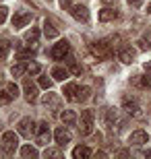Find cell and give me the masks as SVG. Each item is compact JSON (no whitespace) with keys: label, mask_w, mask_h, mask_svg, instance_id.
<instances>
[{"label":"cell","mask_w":151,"mask_h":159,"mask_svg":"<svg viewBox=\"0 0 151 159\" xmlns=\"http://www.w3.org/2000/svg\"><path fill=\"white\" fill-rule=\"evenodd\" d=\"M81 126H79V130H81V134H91V130H93V112L91 110H83L81 112Z\"/></svg>","instance_id":"obj_1"},{"label":"cell","mask_w":151,"mask_h":159,"mask_svg":"<svg viewBox=\"0 0 151 159\" xmlns=\"http://www.w3.org/2000/svg\"><path fill=\"white\" fill-rule=\"evenodd\" d=\"M91 52L97 56V60L99 58H110V56H112V48H110V43H108L106 39H101V41L91 43Z\"/></svg>","instance_id":"obj_2"},{"label":"cell","mask_w":151,"mask_h":159,"mask_svg":"<svg viewBox=\"0 0 151 159\" xmlns=\"http://www.w3.org/2000/svg\"><path fill=\"white\" fill-rule=\"evenodd\" d=\"M17 130H19V134H21V136H25V139H31V136L35 134V122H33L31 118H23L21 122H19Z\"/></svg>","instance_id":"obj_3"},{"label":"cell","mask_w":151,"mask_h":159,"mask_svg":"<svg viewBox=\"0 0 151 159\" xmlns=\"http://www.w3.org/2000/svg\"><path fill=\"white\" fill-rule=\"evenodd\" d=\"M17 143H19V139H17V134L15 132H4L2 134V145H4V153L6 155H12L15 153V149H17Z\"/></svg>","instance_id":"obj_4"},{"label":"cell","mask_w":151,"mask_h":159,"mask_svg":"<svg viewBox=\"0 0 151 159\" xmlns=\"http://www.w3.org/2000/svg\"><path fill=\"white\" fill-rule=\"evenodd\" d=\"M68 52H70V46H68V41L66 39H62V41H58L56 46L52 48V58L54 60H64L66 56H68Z\"/></svg>","instance_id":"obj_5"},{"label":"cell","mask_w":151,"mask_h":159,"mask_svg":"<svg viewBox=\"0 0 151 159\" xmlns=\"http://www.w3.org/2000/svg\"><path fill=\"white\" fill-rule=\"evenodd\" d=\"M70 15H73L77 21H83V23H87V21H89V11H87V6H83V4L70 6Z\"/></svg>","instance_id":"obj_6"},{"label":"cell","mask_w":151,"mask_h":159,"mask_svg":"<svg viewBox=\"0 0 151 159\" xmlns=\"http://www.w3.org/2000/svg\"><path fill=\"white\" fill-rule=\"evenodd\" d=\"M23 91H25V99L29 101V103H33V101L37 99V87H35L29 79H25V81H23Z\"/></svg>","instance_id":"obj_7"},{"label":"cell","mask_w":151,"mask_h":159,"mask_svg":"<svg viewBox=\"0 0 151 159\" xmlns=\"http://www.w3.org/2000/svg\"><path fill=\"white\" fill-rule=\"evenodd\" d=\"M124 110H126L130 116H134V118H143V112H141L139 103L134 99H128V97H124Z\"/></svg>","instance_id":"obj_8"},{"label":"cell","mask_w":151,"mask_h":159,"mask_svg":"<svg viewBox=\"0 0 151 159\" xmlns=\"http://www.w3.org/2000/svg\"><path fill=\"white\" fill-rule=\"evenodd\" d=\"M27 23H31V12H15V17H12V27L15 29L25 27Z\"/></svg>","instance_id":"obj_9"},{"label":"cell","mask_w":151,"mask_h":159,"mask_svg":"<svg viewBox=\"0 0 151 159\" xmlns=\"http://www.w3.org/2000/svg\"><path fill=\"white\" fill-rule=\"evenodd\" d=\"M50 143V128L46 122H41L37 126V145H48Z\"/></svg>","instance_id":"obj_10"},{"label":"cell","mask_w":151,"mask_h":159,"mask_svg":"<svg viewBox=\"0 0 151 159\" xmlns=\"http://www.w3.org/2000/svg\"><path fill=\"white\" fill-rule=\"evenodd\" d=\"M54 139H56V143H58L60 147H64L66 143H70V132L64 126H60V128L54 130Z\"/></svg>","instance_id":"obj_11"},{"label":"cell","mask_w":151,"mask_h":159,"mask_svg":"<svg viewBox=\"0 0 151 159\" xmlns=\"http://www.w3.org/2000/svg\"><path fill=\"white\" fill-rule=\"evenodd\" d=\"M147 141H149V134H147L145 130H134L133 134H130V139H128V143L130 145H137V147L139 145H145Z\"/></svg>","instance_id":"obj_12"},{"label":"cell","mask_w":151,"mask_h":159,"mask_svg":"<svg viewBox=\"0 0 151 159\" xmlns=\"http://www.w3.org/2000/svg\"><path fill=\"white\" fill-rule=\"evenodd\" d=\"M77 91H79V85L68 83V85L64 87V97H66L68 101H77Z\"/></svg>","instance_id":"obj_13"},{"label":"cell","mask_w":151,"mask_h":159,"mask_svg":"<svg viewBox=\"0 0 151 159\" xmlns=\"http://www.w3.org/2000/svg\"><path fill=\"white\" fill-rule=\"evenodd\" d=\"M60 120H62L66 126H73V124H77V114L73 112V110H64V112L60 114Z\"/></svg>","instance_id":"obj_14"},{"label":"cell","mask_w":151,"mask_h":159,"mask_svg":"<svg viewBox=\"0 0 151 159\" xmlns=\"http://www.w3.org/2000/svg\"><path fill=\"white\" fill-rule=\"evenodd\" d=\"M118 58H120L124 64H130V62L134 60V52L130 50V48H122L120 52H118Z\"/></svg>","instance_id":"obj_15"},{"label":"cell","mask_w":151,"mask_h":159,"mask_svg":"<svg viewBox=\"0 0 151 159\" xmlns=\"http://www.w3.org/2000/svg\"><path fill=\"white\" fill-rule=\"evenodd\" d=\"M44 33H46V37H50V39L58 37V29L54 27L52 21H44Z\"/></svg>","instance_id":"obj_16"},{"label":"cell","mask_w":151,"mask_h":159,"mask_svg":"<svg viewBox=\"0 0 151 159\" xmlns=\"http://www.w3.org/2000/svg\"><path fill=\"white\" fill-rule=\"evenodd\" d=\"M116 17H118V12L114 11V8H104V11L99 12V21H104V23H108V21H114Z\"/></svg>","instance_id":"obj_17"},{"label":"cell","mask_w":151,"mask_h":159,"mask_svg":"<svg viewBox=\"0 0 151 159\" xmlns=\"http://www.w3.org/2000/svg\"><path fill=\"white\" fill-rule=\"evenodd\" d=\"M89 155H91V149L89 147H75V151H73V157L75 159H87Z\"/></svg>","instance_id":"obj_18"},{"label":"cell","mask_w":151,"mask_h":159,"mask_svg":"<svg viewBox=\"0 0 151 159\" xmlns=\"http://www.w3.org/2000/svg\"><path fill=\"white\" fill-rule=\"evenodd\" d=\"M130 83H133L134 87H141V89L151 87V79H147V77H133V79H130Z\"/></svg>","instance_id":"obj_19"},{"label":"cell","mask_w":151,"mask_h":159,"mask_svg":"<svg viewBox=\"0 0 151 159\" xmlns=\"http://www.w3.org/2000/svg\"><path fill=\"white\" fill-rule=\"evenodd\" d=\"M52 77L56 79V81H64V79L68 77V70L62 68V66H56V68H52Z\"/></svg>","instance_id":"obj_20"},{"label":"cell","mask_w":151,"mask_h":159,"mask_svg":"<svg viewBox=\"0 0 151 159\" xmlns=\"http://www.w3.org/2000/svg\"><path fill=\"white\" fill-rule=\"evenodd\" d=\"M118 122V112L116 110H114V107H108V110H106V124H116Z\"/></svg>","instance_id":"obj_21"},{"label":"cell","mask_w":151,"mask_h":159,"mask_svg":"<svg viewBox=\"0 0 151 159\" xmlns=\"http://www.w3.org/2000/svg\"><path fill=\"white\" fill-rule=\"evenodd\" d=\"M37 39H40V29H37V27H31V29L25 33V41H31V43H35Z\"/></svg>","instance_id":"obj_22"},{"label":"cell","mask_w":151,"mask_h":159,"mask_svg":"<svg viewBox=\"0 0 151 159\" xmlns=\"http://www.w3.org/2000/svg\"><path fill=\"white\" fill-rule=\"evenodd\" d=\"M91 97V89L89 87H79V91H77V101H85Z\"/></svg>","instance_id":"obj_23"},{"label":"cell","mask_w":151,"mask_h":159,"mask_svg":"<svg viewBox=\"0 0 151 159\" xmlns=\"http://www.w3.org/2000/svg\"><path fill=\"white\" fill-rule=\"evenodd\" d=\"M8 52H11V43L6 39H0V58H6Z\"/></svg>","instance_id":"obj_24"},{"label":"cell","mask_w":151,"mask_h":159,"mask_svg":"<svg viewBox=\"0 0 151 159\" xmlns=\"http://www.w3.org/2000/svg\"><path fill=\"white\" fill-rule=\"evenodd\" d=\"M21 155H23V157H37V151H35L33 147H29V145H25V147H21Z\"/></svg>","instance_id":"obj_25"},{"label":"cell","mask_w":151,"mask_h":159,"mask_svg":"<svg viewBox=\"0 0 151 159\" xmlns=\"http://www.w3.org/2000/svg\"><path fill=\"white\" fill-rule=\"evenodd\" d=\"M68 70L73 72V75H77V77H79V75L83 72V66H81V64H77L75 60H68Z\"/></svg>","instance_id":"obj_26"},{"label":"cell","mask_w":151,"mask_h":159,"mask_svg":"<svg viewBox=\"0 0 151 159\" xmlns=\"http://www.w3.org/2000/svg\"><path fill=\"white\" fill-rule=\"evenodd\" d=\"M44 103H46V106H56V103H58V97H56V95L54 93H48V95H44Z\"/></svg>","instance_id":"obj_27"},{"label":"cell","mask_w":151,"mask_h":159,"mask_svg":"<svg viewBox=\"0 0 151 159\" xmlns=\"http://www.w3.org/2000/svg\"><path fill=\"white\" fill-rule=\"evenodd\" d=\"M25 70H27V66H25V64H15V66H12V68H11L12 77H21V75H23Z\"/></svg>","instance_id":"obj_28"},{"label":"cell","mask_w":151,"mask_h":159,"mask_svg":"<svg viewBox=\"0 0 151 159\" xmlns=\"http://www.w3.org/2000/svg\"><path fill=\"white\" fill-rule=\"evenodd\" d=\"M12 99V95L8 93V89H0V103H8V101Z\"/></svg>","instance_id":"obj_29"},{"label":"cell","mask_w":151,"mask_h":159,"mask_svg":"<svg viewBox=\"0 0 151 159\" xmlns=\"http://www.w3.org/2000/svg\"><path fill=\"white\" fill-rule=\"evenodd\" d=\"M46 157H62V151L60 149H46Z\"/></svg>","instance_id":"obj_30"},{"label":"cell","mask_w":151,"mask_h":159,"mask_svg":"<svg viewBox=\"0 0 151 159\" xmlns=\"http://www.w3.org/2000/svg\"><path fill=\"white\" fill-rule=\"evenodd\" d=\"M40 70H41V66L37 64V62H31V64L27 66V72H31V75H40Z\"/></svg>","instance_id":"obj_31"},{"label":"cell","mask_w":151,"mask_h":159,"mask_svg":"<svg viewBox=\"0 0 151 159\" xmlns=\"http://www.w3.org/2000/svg\"><path fill=\"white\" fill-rule=\"evenodd\" d=\"M4 87L8 89V93H11L12 97H17V95H19V87L15 85V83H8V85H4Z\"/></svg>","instance_id":"obj_32"},{"label":"cell","mask_w":151,"mask_h":159,"mask_svg":"<svg viewBox=\"0 0 151 159\" xmlns=\"http://www.w3.org/2000/svg\"><path fill=\"white\" fill-rule=\"evenodd\" d=\"M149 37H141V39H139V48H141V50H149V48H151V43H149Z\"/></svg>","instance_id":"obj_33"},{"label":"cell","mask_w":151,"mask_h":159,"mask_svg":"<svg viewBox=\"0 0 151 159\" xmlns=\"http://www.w3.org/2000/svg\"><path fill=\"white\" fill-rule=\"evenodd\" d=\"M40 87H44V89H50L52 87V81L48 77H40Z\"/></svg>","instance_id":"obj_34"},{"label":"cell","mask_w":151,"mask_h":159,"mask_svg":"<svg viewBox=\"0 0 151 159\" xmlns=\"http://www.w3.org/2000/svg\"><path fill=\"white\" fill-rule=\"evenodd\" d=\"M6 15H8V8H6V6H0V23L6 21Z\"/></svg>","instance_id":"obj_35"},{"label":"cell","mask_w":151,"mask_h":159,"mask_svg":"<svg viewBox=\"0 0 151 159\" xmlns=\"http://www.w3.org/2000/svg\"><path fill=\"white\" fill-rule=\"evenodd\" d=\"M128 4L133 6V8H139V6L143 4V0H128Z\"/></svg>","instance_id":"obj_36"},{"label":"cell","mask_w":151,"mask_h":159,"mask_svg":"<svg viewBox=\"0 0 151 159\" xmlns=\"http://www.w3.org/2000/svg\"><path fill=\"white\" fill-rule=\"evenodd\" d=\"M145 72H147V77H151V62H145Z\"/></svg>","instance_id":"obj_37"},{"label":"cell","mask_w":151,"mask_h":159,"mask_svg":"<svg viewBox=\"0 0 151 159\" xmlns=\"http://www.w3.org/2000/svg\"><path fill=\"white\" fill-rule=\"evenodd\" d=\"M104 4H112V6H116L118 4V0H101Z\"/></svg>","instance_id":"obj_38"},{"label":"cell","mask_w":151,"mask_h":159,"mask_svg":"<svg viewBox=\"0 0 151 159\" xmlns=\"http://www.w3.org/2000/svg\"><path fill=\"white\" fill-rule=\"evenodd\" d=\"M147 12H149V15H151V4H147Z\"/></svg>","instance_id":"obj_39"},{"label":"cell","mask_w":151,"mask_h":159,"mask_svg":"<svg viewBox=\"0 0 151 159\" xmlns=\"http://www.w3.org/2000/svg\"><path fill=\"white\" fill-rule=\"evenodd\" d=\"M145 155H147V157H151V151H145Z\"/></svg>","instance_id":"obj_40"}]
</instances>
